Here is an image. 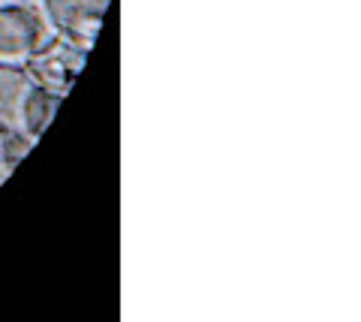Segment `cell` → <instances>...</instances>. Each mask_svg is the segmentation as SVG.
Returning <instances> with one entry per match:
<instances>
[{
    "label": "cell",
    "mask_w": 361,
    "mask_h": 322,
    "mask_svg": "<svg viewBox=\"0 0 361 322\" xmlns=\"http://www.w3.org/2000/svg\"><path fill=\"white\" fill-rule=\"evenodd\" d=\"M51 25L42 16V6H9L0 9V63L25 66L33 51L51 39Z\"/></svg>",
    "instance_id": "obj_1"
},
{
    "label": "cell",
    "mask_w": 361,
    "mask_h": 322,
    "mask_svg": "<svg viewBox=\"0 0 361 322\" xmlns=\"http://www.w3.org/2000/svg\"><path fill=\"white\" fill-rule=\"evenodd\" d=\"M87 54L90 51L66 42L58 33H51V39L25 61V73L30 75V82L37 87H45V91H51V94L66 97L73 91L78 73L85 70Z\"/></svg>",
    "instance_id": "obj_2"
},
{
    "label": "cell",
    "mask_w": 361,
    "mask_h": 322,
    "mask_svg": "<svg viewBox=\"0 0 361 322\" xmlns=\"http://www.w3.org/2000/svg\"><path fill=\"white\" fill-rule=\"evenodd\" d=\"M109 4L111 0H42V16L58 37L90 51L103 30Z\"/></svg>",
    "instance_id": "obj_3"
},
{
    "label": "cell",
    "mask_w": 361,
    "mask_h": 322,
    "mask_svg": "<svg viewBox=\"0 0 361 322\" xmlns=\"http://www.w3.org/2000/svg\"><path fill=\"white\" fill-rule=\"evenodd\" d=\"M33 91L30 75L25 66H6L0 63V130L21 132V112Z\"/></svg>",
    "instance_id": "obj_4"
},
{
    "label": "cell",
    "mask_w": 361,
    "mask_h": 322,
    "mask_svg": "<svg viewBox=\"0 0 361 322\" xmlns=\"http://www.w3.org/2000/svg\"><path fill=\"white\" fill-rule=\"evenodd\" d=\"M61 103H63L61 94H51V91H45V87L33 85V91H30L27 103H25V112H21V136L37 145V142L42 139V132L49 130L51 118L58 115Z\"/></svg>",
    "instance_id": "obj_5"
},
{
    "label": "cell",
    "mask_w": 361,
    "mask_h": 322,
    "mask_svg": "<svg viewBox=\"0 0 361 322\" xmlns=\"http://www.w3.org/2000/svg\"><path fill=\"white\" fill-rule=\"evenodd\" d=\"M33 142L25 139L21 132H13V130H0V169L4 175H9L30 154Z\"/></svg>",
    "instance_id": "obj_6"
},
{
    "label": "cell",
    "mask_w": 361,
    "mask_h": 322,
    "mask_svg": "<svg viewBox=\"0 0 361 322\" xmlns=\"http://www.w3.org/2000/svg\"><path fill=\"white\" fill-rule=\"evenodd\" d=\"M33 4V0H0V9H9V6H25Z\"/></svg>",
    "instance_id": "obj_7"
},
{
    "label": "cell",
    "mask_w": 361,
    "mask_h": 322,
    "mask_svg": "<svg viewBox=\"0 0 361 322\" xmlns=\"http://www.w3.org/2000/svg\"><path fill=\"white\" fill-rule=\"evenodd\" d=\"M0 181H4V169H0Z\"/></svg>",
    "instance_id": "obj_8"
}]
</instances>
